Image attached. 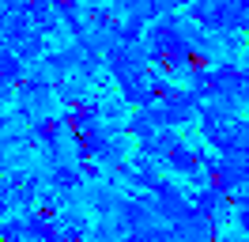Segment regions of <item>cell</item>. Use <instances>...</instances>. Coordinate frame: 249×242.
<instances>
[{
    "label": "cell",
    "instance_id": "6da1fadb",
    "mask_svg": "<svg viewBox=\"0 0 249 242\" xmlns=\"http://www.w3.org/2000/svg\"><path fill=\"white\" fill-rule=\"evenodd\" d=\"M27 239L31 242H61V227H57V220H46V216L31 212V220H27Z\"/></svg>",
    "mask_w": 249,
    "mask_h": 242
},
{
    "label": "cell",
    "instance_id": "277c9868",
    "mask_svg": "<svg viewBox=\"0 0 249 242\" xmlns=\"http://www.w3.org/2000/svg\"><path fill=\"white\" fill-rule=\"evenodd\" d=\"M53 8H57L61 15H72V12L79 8V0H53Z\"/></svg>",
    "mask_w": 249,
    "mask_h": 242
},
{
    "label": "cell",
    "instance_id": "5b68a950",
    "mask_svg": "<svg viewBox=\"0 0 249 242\" xmlns=\"http://www.w3.org/2000/svg\"><path fill=\"white\" fill-rule=\"evenodd\" d=\"M57 185L72 189V185H76V174H72V170H57Z\"/></svg>",
    "mask_w": 249,
    "mask_h": 242
},
{
    "label": "cell",
    "instance_id": "52a82bcc",
    "mask_svg": "<svg viewBox=\"0 0 249 242\" xmlns=\"http://www.w3.org/2000/svg\"><path fill=\"white\" fill-rule=\"evenodd\" d=\"M38 216H46V220H57V208H53V204H42V208H38Z\"/></svg>",
    "mask_w": 249,
    "mask_h": 242
},
{
    "label": "cell",
    "instance_id": "7a4b0ae2",
    "mask_svg": "<svg viewBox=\"0 0 249 242\" xmlns=\"http://www.w3.org/2000/svg\"><path fill=\"white\" fill-rule=\"evenodd\" d=\"M61 129H64V121H61V118H42L38 125H34V136H38L42 144H53V140L61 136Z\"/></svg>",
    "mask_w": 249,
    "mask_h": 242
},
{
    "label": "cell",
    "instance_id": "8992f818",
    "mask_svg": "<svg viewBox=\"0 0 249 242\" xmlns=\"http://www.w3.org/2000/svg\"><path fill=\"white\" fill-rule=\"evenodd\" d=\"M79 170H83V178H98V166H94L91 159H83V163H79Z\"/></svg>",
    "mask_w": 249,
    "mask_h": 242
},
{
    "label": "cell",
    "instance_id": "3957f363",
    "mask_svg": "<svg viewBox=\"0 0 249 242\" xmlns=\"http://www.w3.org/2000/svg\"><path fill=\"white\" fill-rule=\"evenodd\" d=\"M185 68H189L193 76L208 72V57H204V53H185Z\"/></svg>",
    "mask_w": 249,
    "mask_h": 242
}]
</instances>
